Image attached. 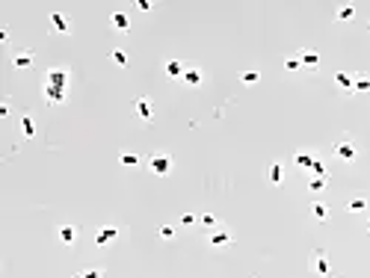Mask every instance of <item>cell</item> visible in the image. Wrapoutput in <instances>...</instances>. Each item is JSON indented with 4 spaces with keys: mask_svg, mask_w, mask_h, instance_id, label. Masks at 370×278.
I'll list each match as a JSON object with an SVG mask.
<instances>
[{
    "mask_svg": "<svg viewBox=\"0 0 370 278\" xmlns=\"http://www.w3.org/2000/svg\"><path fill=\"white\" fill-rule=\"evenodd\" d=\"M358 151H361V148H358V142H355L350 133H344V136L335 142V157L341 163H353L355 157H358Z\"/></svg>",
    "mask_w": 370,
    "mask_h": 278,
    "instance_id": "1",
    "label": "cell"
},
{
    "mask_svg": "<svg viewBox=\"0 0 370 278\" xmlns=\"http://www.w3.org/2000/svg\"><path fill=\"white\" fill-rule=\"evenodd\" d=\"M172 166H175V160L169 154H163V151L148 154V169H151V175H157V178H166V175L172 172Z\"/></svg>",
    "mask_w": 370,
    "mask_h": 278,
    "instance_id": "2",
    "label": "cell"
},
{
    "mask_svg": "<svg viewBox=\"0 0 370 278\" xmlns=\"http://www.w3.org/2000/svg\"><path fill=\"white\" fill-rule=\"evenodd\" d=\"M311 269H314L320 278H335L332 266H329V255H326L323 249H314V252H311Z\"/></svg>",
    "mask_w": 370,
    "mask_h": 278,
    "instance_id": "3",
    "label": "cell"
},
{
    "mask_svg": "<svg viewBox=\"0 0 370 278\" xmlns=\"http://www.w3.org/2000/svg\"><path fill=\"white\" fill-rule=\"evenodd\" d=\"M121 237V228H116V225H104V228H98L95 231V246H113Z\"/></svg>",
    "mask_w": 370,
    "mask_h": 278,
    "instance_id": "4",
    "label": "cell"
},
{
    "mask_svg": "<svg viewBox=\"0 0 370 278\" xmlns=\"http://www.w3.org/2000/svg\"><path fill=\"white\" fill-rule=\"evenodd\" d=\"M68 83H71V74H68V68H51V71H48V77H45V86L68 89Z\"/></svg>",
    "mask_w": 370,
    "mask_h": 278,
    "instance_id": "5",
    "label": "cell"
},
{
    "mask_svg": "<svg viewBox=\"0 0 370 278\" xmlns=\"http://www.w3.org/2000/svg\"><path fill=\"white\" fill-rule=\"evenodd\" d=\"M207 240H210V246H213V249H225V246L234 243L231 231H228V228H222V225H219L217 231H210V234H207Z\"/></svg>",
    "mask_w": 370,
    "mask_h": 278,
    "instance_id": "6",
    "label": "cell"
},
{
    "mask_svg": "<svg viewBox=\"0 0 370 278\" xmlns=\"http://www.w3.org/2000/svg\"><path fill=\"white\" fill-rule=\"evenodd\" d=\"M267 181L272 187H282V181H285V163H282V160H272V163H269Z\"/></svg>",
    "mask_w": 370,
    "mask_h": 278,
    "instance_id": "7",
    "label": "cell"
},
{
    "mask_svg": "<svg viewBox=\"0 0 370 278\" xmlns=\"http://www.w3.org/2000/svg\"><path fill=\"white\" fill-rule=\"evenodd\" d=\"M181 80H184L190 89H196V86H202V83H204V71L196 68V65H187V71H184V77H181Z\"/></svg>",
    "mask_w": 370,
    "mask_h": 278,
    "instance_id": "8",
    "label": "cell"
},
{
    "mask_svg": "<svg viewBox=\"0 0 370 278\" xmlns=\"http://www.w3.org/2000/svg\"><path fill=\"white\" fill-rule=\"evenodd\" d=\"M134 110H136V116H139L142 122H151V119H154V104L148 101V98H136Z\"/></svg>",
    "mask_w": 370,
    "mask_h": 278,
    "instance_id": "9",
    "label": "cell"
},
{
    "mask_svg": "<svg viewBox=\"0 0 370 278\" xmlns=\"http://www.w3.org/2000/svg\"><path fill=\"white\" fill-rule=\"evenodd\" d=\"M51 30L56 36H68L71 33V21H68L66 15H59V12H53L51 15Z\"/></svg>",
    "mask_w": 370,
    "mask_h": 278,
    "instance_id": "10",
    "label": "cell"
},
{
    "mask_svg": "<svg viewBox=\"0 0 370 278\" xmlns=\"http://www.w3.org/2000/svg\"><path fill=\"white\" fill-rule=\"evenodd\" d=\"M66 98H68V92L66 89H56V86H45V101L53 107H59V104H66Z\"/></svg>",
    "mask_w": 370,
    "mask_h": 278,
    "instance_id": "11",
    "label": "cell"
},
{
    "mask_svg": "<svg viewBox=\"0 0 370 278\" xmlns=\"http://www.w3.org/2000/svg\"><path fill=\"white\" fill-rule=\"evenodd\" d=\"M163 71H166V77H172V80H178V77H184L187 65L181 62V59H169L166 65H163Z\"/></svg>",
    "mask_w": 370,
    "mask_h": 278,
    "instance_id": "12",
    "label": "cell"
},
{
    "mask_svg": "<svg viewBox=\"0 0 370 278\" xmlns=\"http://www.w3.org/2000/svg\"><path fill=\"white\" fill-rule=\"evenodd\" d=\"M314 160H317V154H311V151H296V154H293V166H299V169H311V166H314Z\"/></svg>",
    "mask_w": 370,
    "mask_h": 278,
    "instance_id": "13",
    "label": "cell"
},
{
    "mask_svg": "<svg viewBox=\"0 0 370 278\" xmlns=\"http://www.w3.org/2000/svg\"><path fill=\"white\" fill-rule=\"evenodd\" d=\"M299 59H302V68H308V71H317L320 68V53L317 51H305Z\"/></svg>",
    "mask_w": 370,
    "mask_h": 278,
    "instance_id": "14",
    "label": "cell"
},
{
    "mask_svg": "<svg viewBox=\"0 0 370 278\" xmlns=\"http://www.w3.org/2000/svg\"><path fill=\"white\" fill-rule=\"evenodd\" d=\"M21 133H24V139H33L36 136V122H33V116H30V113H24V116H21Z\"/></svg>",
    "mask_w": 370,
    "mask_h": 278,
    "instance_id": "15",
    "label": "cell"
},
{
    "mask_svg": "<svg viewBox=\"0 0 370 278\" xmlns=\"http://www.w3.org/2000/svg\"><path fill=\"white\" fill-rule=\"evenodd\" d=\"M311 219H314V222H326V219H329V204L314 201V204H311Z\"/></svg>",
    "mask_w": 370,
    "mask_h": 278,
    "instance_id": "16",
    "label": "cell"
},
{
    "mask_svg": "<svg viewBox=\"0 0 370 278\" xmlns=\"http://www.w3.org/2000/svg\"><path fill=\"white\" fill-rule=\"evenodd\" d=\"M367 207H370V201L364 198V195H355V198L347 201V210H350V213H364Z\"/></svg>",
    "mask_w": 370,
    "mask_h": 278,
    "instance_id": "17",
    "label": "cell"
},
{
    "mask_svg": "<svg viewBox=\"0 0 370 278\" xmlns=\"http://www.w3.org/2000/svg\"><path fill=\"white\" fill-rule=\"evenodd\" d=\"M199 225H202V231L210 234V231H217L219 228V219L213 216V213H202V216H199Z\"/></svg>",
    "mask_w": 370,
    "mask_h": 278,
    "instance_id": "18",
    "label": "cell"
},
{
    "mask_svg": "<svg viewBox=\"0 0 370 278\" xmlns=\"http://www.w3.org/2000/svg\"><path fill=\"white\" fill-rule=\"evenodd\" d=\"M335 83H337L341 89H344V92H353L355 77H353V74H347V71H337V74H335Z\"/></svg>",
    "mask_w": 370,
    "mask_h": 278,
    "instance_id": "19",
    "label": "cell"
},
{
    "mask_svg": "<svg viewBox=\"0 0 370 278\" xmlns=\"http://www.w3.org/2000/svg\"><path fill=\"white\" fill-rule=\"evenodd\" d=\"M12 62H15V68H30L33 65V51H18Z\"/></svg>",
    "mask_w": 370,
    "mask_h": 278,
    "instance_id": "20",
    "label": "cell"
},
{
    "mask_svg": "<svg viewBox=\"0 0 370 278\" xmlns=\"http://www.w3.org/2000/svg\"><path fill=\"white\" fill-rule=\"evenodd\" d=\"M59 240L66 246H71L74 240H77V228L74 225H59Z\"/></svg>",
    "mask_w": 370,
    "mask_h": 278,
    "instance_id": "21",
    "label": "cell"
},
{
    "mask_svg": "<svg viewBox=\"0 0 370 278\" xmlns=\"http://www.w3.org/2000/svg\"><path fill=\"white\" fill-rule=\"evenodd\" d=\"M110 21H113V27H116V30H131V18L125 15V12H116Z\"/></svg>",
    "mask_w": 370,
    "mask_h": 278,
    "instance_id": "22",
    "label": "cell"
},
{
    "mask_svg": "<svg viewBox=\"0 0 370 278\" xmlns=\"http://www.w3.org/2000/svg\"><path fill=\"white\" fill-rule=\"evenodd\" d=\"M335 18H337V21H350V18H355V6H353V3L341 6V9L335 12Z\"/></svg>",
    "mask_w": 370,
    "mask_h": 278,
    "instance_id": "23",
    "label": "cell"
},
{
    "mask_svg": "<svg viewBox=\"0 0 370 278\" xmlns=\"http://www.w3.org/2000/svg\"><path fill=\"white\" fill-rule=\"evenodd\" d=\"M353 92H370V77L367 74H358V77H355Z\"/></svg>",
    "mask_w": 370,
    "mask_h": 278,
    "instance_id": "24",
    "label": "cell"
},
{
    "mask_svg": "<svg viewBox=\"0 0 370 278\" xmlns=\"http://www.w3.org/2000/svg\"><path fill=\"white\" fill-rule=\"evenodd\" d=\"M110 59H113V62H116L118 68H125V65H128V53L121 51V48H116V51L110 53Z\"/></svg>",
    "mask_w": 370,
    "mask_h": 278,
    "instance_id": "25",
    "label": "cell"
},
{
    "mask_svg": "<svg viewBox=\"0 0 370 278\" xmlns=\"http://www.w3.org/2000/svg\"><path fill=\"white\" fill-rule=\"evenodd\" d=\"M118 163H121V166H139V157H136L134 151H125V154L118 157Z\"/></svg>",
    "mask_w": 370,
    "mask_h": 278,
    "instance_id": "26",
    "label": "cell"
},
{
    "mask_svg": "<svg viewBox=\"0 0 370 278\" xmlns=\"http://www.w3.org/2000/svg\"><path fill=\"white\" fill-rule=\"evenodd\" d=\"M326 184H329L326 178H311V181H308V190H311V192H323V190H326Z\"/></svg>",
    "mask_w": 370,
    "mask_h": 278,
    "instance_id": "27",
    "label": "cell"
},
{
    "mask_svg": "<svg viewBox=\"0 0 370 278\" xmlns=\"http://www.w3.org/2000/svg\"><path fill=\"white\" fill-rule=\"evenodd\" d=\"M285 68H287V71H299V68H302V59H296V56H287V59H285Z\"/></svg>",
    "mask_w": 370,
    "mask_h": 278,
    "instance_id": "28",
    "label": "cell"
},
{
    "mask_svg": "<svg viewBox=\"0 0 370 278\" xmlns=\"http://www.w3.org/2000/svg\"><path fill=\"white\" fill-rule=\"evenodd\" d=\"M157 234H160V240H172V237H175V228H172V225H160V228H157Z\"/></svg>",
    "mask_w": 370,
    "mask_h": 278,
    "instance_id": "29",
    "label": "cell"
},
{
    "mask_svg": "<svg viewBox=\"0 0 370 278\" xmlns=\"http://www.w3.org/2000/svg\"><path fill=\"white\" fill-rule=\"evenodd\" d=\"M74 278H104V269H83V272H77Z\"/></svg>",
    "mask_w": 370,
    "mask_h": 278,
    "instance_id": "30",
    "label": "cell"
},
{
    "mask_svg": "<svg viewBox=\"0 0 370 278\" xmlns=\"http://www.w3.org/2000/svg\"><path fill=\"white\" fill-rule=\"evenodd\" d=\"M258 80H261L258 71H243V83H258Z\"/></svg>",
    "mask_w": 370,
    "mask_h": 278,
    "instance_id": "31",
    "label": "cell"
},
{
    "mask_svg": "<svg viewBox=\"0 0 370 278\" xmlns=\"http://www.w3.org/2000/svg\"><path fill=\"white\" fill-rule=\"evenodd\" d=\"M181 225H196V216H193V213H184V216H181Z\"/></svg>",
    "mask_w": 370,
    "mask_h": 278,
    "instance_id": "32",
    "label": "cell"
}]
</instances>
